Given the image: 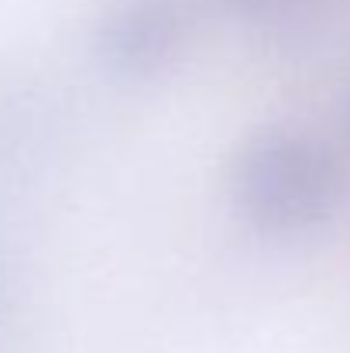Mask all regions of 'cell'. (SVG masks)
<instances>
[{
  "instance_id": "obj_2",
  "label": "cell",
  "mask_w": 350,
  "mask_h": 353,
  "mask_svg": "<svg viewBox=\"0 0 350 353\" xmlns=\"http://www.w3.org/2000/svg\"><path fill=\"white\" fill-rule=\"evenodd\" d=\"M182 41L186 24L172 0H117L97 34L104 65L120 79H155L168 72Z\"/></svg>"
},
{
  "instance_id": "obj_4",
  "label": "cell",
  "mask_w": 350,
  "mask_h": 353,
  "mask_svg": "<svg viewBox=\"0 0 350 353\" xmlns=\"http://www.w3.org/2000/svg\"><path fill=\"white\" fill-rule=\"evenodd\" d=\"M347 130H350V103H347Z\"/></svg>"
},
{
  "instance_id": "obj_3",
  "label": "cell",
  "mask_w": 350,
  "mask_h": 353,
  "mask_svg": "<svg viewBox=\"0 0 350 353\" xmlns=\"http://www.w3.org/2000/svg\"><path fill=\"white\" fill-rule=\"evenodd\" d=\"M233 7H240V10H264V7H275V3H282V0H227Z\"/></svg>"
},
{
  "instance_id": "obj_1",
  "label": "cell",
  "mask_w": 350,
  "mask_h": 353,
  "mask_svg": "<svg viewBox=\"0 0 350 353\" xmlns=\"http://www.w3.org/2000/svg\"><path fill=\"white\" fill-rule=\"evenodd\" d=\"M231 196L237 213L254 230L302 236L337 216L344 172L316 134L268 127L247 137L233 154Z\"/></svg>"
}]
</instances>
